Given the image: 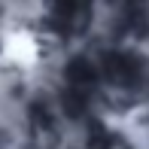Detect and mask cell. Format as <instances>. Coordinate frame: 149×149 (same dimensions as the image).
I'll return each instance as SVG.
<instances>
[{
	"mask_svg": "<svg viewBox=\"0 0 149 149\" xmlns=\"http://www.w3.org/2000/svg\"><path fill=\"white\" fill-rule=\"evenodd\" d=\"M64 107H67V113H70V116H79V113H82V107H85V97H79L76 91H67V94H64Z\"/></svg>",
	"mask_w": 149,
	"mask_h": 149,
	"instance_id": "277c9868",
	"label": "cell"
},
{
	"mask_svg": "<svg viewBox=\"0 0 149 149\" xmlns=\"http://www.w3.org/2000/svg\"><path fill=\"white\" fill-rule=\"evenodd\" d=\"M107 73H110L113 79H122V82H128V79L137 76V61H131L128 55H107Z\"/></svg>",
	"mask_w": 149,
	"mask_h": 149,
	"instance_id": "6da1fadb",
	"label": "cell"
},
{
	"mask_svg": "<svg viewBox=\"0 0 149 149\" xmlns=\"http://www.w3.org/2000/svg\"><path fill=\"white\" fill-rule=\"evenodd\" d=\"M67 79H70V82H91L94 73H91V67L85 64L82 58H76L70 67H67Z\"/></svg>",
	"mask_w": 149,
	"mask_h": 149,
	"instance_id": "3957f363",
	"label": "cell"
},
{
	"mask_svg": "<svg viewBox=\"0 0 149 149\" xmlns=\"http://www.w3.org/2000/svg\"><path fill=\"white\" fill-rule=\"evenodd\" d=\"M88 12V0H61L58 15L67 28H73V22H82V15Z\"/></svg>",
	"mask_w": 149,
	"mask_h": 149,
	"instance_id": "7a4b0ae2",
	"label": "cell"
}]
</instances>
